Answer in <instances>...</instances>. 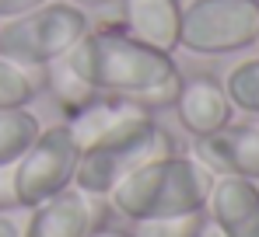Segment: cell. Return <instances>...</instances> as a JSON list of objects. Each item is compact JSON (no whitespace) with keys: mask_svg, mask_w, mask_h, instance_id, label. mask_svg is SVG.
<instances>
[{"mask_svg":"<svg viewBox=\"0 0 259 237\" xmlns=\"http://www.w3.org/2000/svg\"><path fill=\"white\" fill-rule=\"evenodd\" d=\"M39 129L42 122L32 108H0V164H14L32 147Z\"/></svg>","mask_w":259,"mask_h":237,"instance_id":"14","label":"cell"},{"mask_svg":"<svg viewBox=\"0 0 259 237\" xmlns=\"http://www.w3.org/2000/svg\"><path fill=\"white\" fill-rule=\"evenodd\" d=\"M28 213H32V220L21 230V237H91L95 227H102L112 216L105 199L88 196L74 185Z\"/></svg>","mask_w":259,"mask_h":237,"instance_id":"7","label":"cell"},{"mask_svg":"<svg viewBox=\"0 0 259 237\" xmlns=\"http://www.w3.org/2000/svg\"><path fill=\"white\" fill-rule=\"evenodd\" d=\"M81 147V154L91 147H102V143H112L116 136L133 133L147 122H154V115L140 105H133L130 98H116V94H95L84 108L70 112L63 118Z\"/></svg>","mask_w":259,"mask_h":237,"instance_id":"9","label":"cell"},{"mask_svg":"<svg viewBox=\"0 0 259 237\" xmlns=\"http://www.w3.org/2000/svg\"><path fill=\"white\" fill-rule=\"evenodd\" d=\"M77 160H81V147H77L70 126L67 122L42 126L39 136L32 140V147L14 160L18 206L21 209H35L46 199L70 189L74 174H77Z\"/></svg>","mask_w":259,"mask_h":237,"instance_id":"5","label":"cell"},{"mask_svg":"<svg viewBox=\"0 0 259 237\" xmlns=\"http://www.w3.org/2000/svg\"><path fill=\"white\" fill-rule=\"evenodd\" d=\"M21 223L11 216V213H0V237H21Z\"/></svg>","mask_w":259,"mask_h":237,"instance_id":"20","label":"cell"},{"mask_svg":"<svg viewBox=\"0 0 259 237\" xmlns=\"http://www.w3.org/2000/svg\"><path fill=\"white\" fill-rule=\"evenodd\" d=\"M207 216L224 237H259V185L252 178L221 174L207 196Z\"/></svg>","mask_w":259,"mask_h":237,"instance_id":"10","label":"cell"},{"mask_svg":"<svg viewBox=\"0 0 259 237\" xmlns=\"http://www.w3.org/2000/svg\"><path fill=\"white\" fill-rule=\"evenodd\" d=\"M77 4H88V7H102V4H112V0H77Z\"/></svg>","mask_w":259,"mask_h":237,"instance_id":"23","label":"cell"},{"mask_svg":"<svg viewBox=\"0 0 259 237\" xmlns=\"http://www.w3.org/2000/svg\"><path fill=\"white\" fill-rule=\"evenodd\" d=\"M116 11H119L116 28H123L137 42L161 52L179 49V32H182L179 0H116Z\"/></svg>","mask_w":259,"mask_h":237,"instance_id":"11","label":"cell"},{"mask_svg":"<svg viewBox=\"0 0 259 237\" xmlns=\"http://www.w3.org/2000/svg\"><path fill=\"white\" fill-rule=\"evenodd\" d=\"M18 206V192H14V164H0V213H14Z\"/></svg>","mask_w":259,"mask_h":237,"instance_id":"18","label":"cell"},{"mask_svg":"<svg viewBox=\"0 0 259 237\" xmlns=\"http://www.w3.org/2000/svg\"><path fill=\"white\" fill-rule=\"evenodd\" d=\"M203 220H207V209L175 213V216H147V220H133L130 234L133 237H200Z\"/></svg>","mask_w":259,"mask_h":237,"instance_id":"17","label":"cell"},{"mask_svg":"<svg viewBox=\"0 0 259 237\" xmlns=\"http://www.w3.org/2000/svg\"><path fill=\"white\" fill-rule=\"evenodd\" d=\"M88 28H91V21H88V11L81 4L46 0L42 7L4 21V28H0V56L18 63V67L42 70L53 60L67 56L88 35Z\"/></svg>","mask_w":259,"mask_h":237,"instance_id":"3","label":"cell"},{"mask_svg":"<svg viewBox=\"0 0 259 237\" xmlns=\"http://www.w3.org/2000/svg\"><path fill=\"white\" fill-rule=\"evenodd\" d=\"M42 84L53 91L56 105L63 108V118L70 115V112H77V108H84L88 101L98 94V91H91L88 80L70 67L67 56H60V60H53L49 67H42Z\"/></svg>","mask_w":259,"mask_h":237,"instance_id":"13","label":"cell"},{"mask_svg":"<svg viewBox=\"0 0 259 237\" xmlns=\"http://www.w3.org/2000/svg\"><path fill=\"white\" fill-rule=\"evenodd\" d=\"M172 108L182 122V129L193 133V136L217 133L221 126L231 122V112H235L231 101H228L224 84L210 74H196V77L182 80V91H179Z\"/></svg>","mask_w":259,"mask_h":237,"instance_id":"12","label":"cell"},{"mask_svg":"<svg viewBox=\"0 0 259 237\" xmlns=\"http://www.w3.org/2000/svg\"><path fill=\"white\" fill-rule=\"evenodd\" d=\"M259 42V0H193L182 7L179 49L224 56Z\"/></svg>","mask_w":259,"mask_h":237,"instance_id":"6","label":"cell"},{"mask_svg":"<svg viewBox=\"0 0 259 237\" xmlns=\"http://www.w3.org/2000/svg\"><path fill=\"white\" fill-rule=\"evenodd\" d=\"M67 60L91 91L130 98L151 115L172 108L186 80L172 52L151 49L116 25L88 28V35L67 52Z\"/></svg>","mask_w":259,"mask_h":237,"instance_id":"1","label":"cell"},{"mask_svg":"<svg viewBox=\"0 0 259 237\" xmlns=\"http://www.w3.org/2000/svg\"><path fill=\"white\" fill-rule=\"evenodd\" d=\"M42 4L46 0H0V18L11 21V18L28 14V11H35V7H42Z\"/></svg>","mask_w":259,"mask_h":237,"instance_id":"19","label":"cell"},{"mask_svg":"<svg viewBox=\"0 0 259 237\" xmlns=\"http://www.w3.org/2000/svg\"><path fill=\"white\" fill-rule=\"evenodd\" d=\"M91 237H133V234L123 230V227H116L112 220H105L102 227H95V230H91Z\"/></svg>","mask_w":259,"mask_h":237,"instance_id":"21","label":"cell"},{"mask_svg":"<svg viewBox=\"0 0 259 237\" xmlns=\"http://www.w3.org/2000/svg\"><path fill=\"white\" fill-rule=\"evenodd\" d=\"M214 189V174L193 154H168L158 157L126 178L105 196L109 209L123 220H147V216H175V213H200L207 209V196Z\"/></svg>","mask_w":259,"mask_h":237,"instance_id":"2","label":"cell"},{"mask_svg":"<svg viewBox=\"0 0 259 237\" xmlns=\"http://www.w3.org/2000/svg\"><path fill=\"white\" fill-rule=\"evenodd\" d=\"M179 150L175 136L158 126V122H147L133 133H123L116 136L112 143H102V147H91L81 154L77 160V174H74V189H81L88 196L105 199L130 171L151 164L158 157H168Z\"/></svg>","mask_w":259,"mask_h":237,"instance_id":"4","label":"cell"},{"mask_svg":"<svg viewBox=\"0 0 259 237\" xmlns=\"http://www.w3.org/2000/svg\"><path fill=\"white\" fill-rule=\"evenodd\" d=\"M221 84L228 91L231 108H242L249 115H259V56L256 60H242L238 67H231Z\"/></svg>","mask_w":259,"mask_h":237,"instance_id":"16","label":"cell"},{"mask_svg":"<svg viewBox=\"0 0 259 237\" xmlns=\"http://www.w3.org/2000/svg\"><path fill=\"white\" fill-rule=\"evenodd\" d=\"M193 157L214 178L235 174L259 182V122H228L217 133L196 136Z\"/></svg>","mask_w":259,"mask_h":237,"instance_id":"8","label":"cell"},{"mask_svg":"<svg viewBox=\"0 0 259 237\" xmlns=\"http://www.w3.org/2000/svg\"><path fill=\"white\" fill-rule=\"evenodd\" d=\"M200 237H224V234L217 230V227H214V220L207 216V220H203V230H200Z\"/></svg>","mask_w":259,"mask_h":237,"instance_id":"22","label":"cell"},{"mask_svg":"<svg viewBox=\"0 0 259 237\" xmlns=\"http://www.w3.org/2000/svg\"><path fill=\"white\" fill-rule=\"evenodd\" d=\"M39 74L42 70H28L0 56V108H28L39 94Z\"/></svg>","mask_w":259,"mask_h":237,"instance_id":"15","label":"cell"}]
</instances>
